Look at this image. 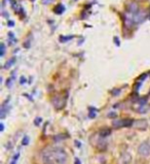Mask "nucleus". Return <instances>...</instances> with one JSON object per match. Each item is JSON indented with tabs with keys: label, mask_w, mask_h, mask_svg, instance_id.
<instances>
[{
	"label": "nucleus",
	"mask_w": 150,
	"mask_h": 164,
	"mask_svg": "<svg viewBox=\"0 0 150 164\" xmlns=\"http://www.w3.org/2000/svg\"><path fill=\"white\" fill-rule=\"evenodd\" d=\"M138 153L142 157H148L150 156V143L149 141H144L140 144V147L138 148Z\"/></svg>",
	"instance_id": "nucleus-3"
},
{
	"label": "nucleus",
	"mask_w": 150,
	"mask_h": 164,
	"mask_svg": "<svg viewBox=\"0 0 150 164\" xmlns=\"http://www.w3.org/2000/svg\"><path fill=\"white\" fill-rule=\"evenodd\" d=\"M41 159H42V162L44 164H52L54 161V150L50 148H46L42 151L41 153Z\"/></svg>",
	"instance_id": "nucleus-2"
},
{
	"label": "nucleus",
	"mask_w": 150,
	"mask_h": 164,
	"mask_svg": "<svg viewBox=\"0 0 150 164\" xmlns=\"http://www.w3.org/2000/svg\"><path fill=\"white\" fill-rule=\"evenodd\" d=\"M58 8H56V13H58V14H61L63 11H64V7H63V5H59V6H57Z\"/></svg>",
	"instance_id": "nucleus-9"
},
{
	"label": "nucleus",
	"mask_w": 150,
	"mask_h": 164,
	"mask_svg": "<svg viewBox=\"0 0 150 164\" xmlns=\"http://www.w3.org/2000/svg\"><path fill=\"white\" fill-rule=\"evenodd\" d=\"M4 45H1V56H3L4 55Z\"/></svg>",
	"instance_id": "nucleus-11"
},
{
	"label": "nucleus",
	"mask_w": 150,
	"mask_h": 164,
	"mask_svg": "<svg viewBox=\"0 0 150 164\" xmlns=\"http://www.w3.org/2000/svg\"><path fill=\"white\" fill-rule=\"evenodd\" d=\"M14 58H13V59H11L9 62H7L6 65H5V68H7V67H9V66H11V64H14Z\"/></svg>",
	"instance_id": "nucleus-10"
},
{
	"label": "nucleus",
	"mask_w": 150,
	"mask_h": 164,
	"mask_svg": "<svg viewBox=\"0 0 150 164\" xmlns=\"http://www.w3.org/2000/svg\"><path fill=\"white\" fill-rule=\"evenodd\" d=\"M133 128L138 129V130H145L148 127V122L144 119H140V120H136L133 123Z\"/></svg>",
	"instance_id": "nucleus-5"
},
{
	"label": "nucleus",
	"mask_w": 150,
	"mask_h": 164,
	"mask_svg": "<svg viewBox=\"0 0 150 164\" xmlns=\"http://www.w3.org/2000/svg\"><path fill=\"white\" fill-rule=\"evenodd\" d=\"M54 161L56 164H67L68 155L63 149L58 148L54 150Z\"/></svg>",
	"instance_id": "nucleus-1"
},
{
	"label": "nucleus",
	"mask_w": 150,
	"mask_h": 164,
	"mask_svg": "<svg viewBox=\"0 0 150 164\" xmlns=\"http://www.w3.org/2000/svg\"><path fill=\"white\" fill-rule=\"evenodd\" d=\"M52 105L55 107L56 110H62L63 107H65V103H66V99L65 98L61 97V96H55L52 99Z\"/></svg>",
	"instance_id": "nucleus-4"
},
{
	"label": "nucleus",
	"mask_w": 150,
	"mask_h": 164,
	"mask_svg": "<svg viewBox=\"0 0 150 164\" xmlns=\"http://www.w3.org/2000/svg\"><path fill=\"white\" fill-rule=\"evenodd\" d=\"M128 9L130 11V13H136V11H138V4L135 3V2H132V3L130 4L129 7H128Z\"/></svg>",
	"instance_id": "nucleus-8"
},
{
	"label": "nucleus",
	"mask_w": 150,
	"mask_h": 164,
	"mask_svg": "<svg viewBox=\"0 0 150 164\" xmlns=\"http://www.w3.org/2000/svg\"><path fill=\"white\" fill-rule=\"evenodd\" d=\"M28 141H29V138L26 136V138H24V141H23V144H28Z\"/></svg>",
	"instance_id": "nucleus-12"
},
{
	"label": "nucleus",
	"mask_w": 150,
	"mask_h": 164,
	"mask_svg": "<svg viewBox=\"0 0 150 164\" xmlns=\"http://www.w3.org/2000/svg\"><path fill=\"white\" fill-rule=\"evenodd\" d=\"M110 133H111V130L110 129H107V128L101 129L100 131H99V136L102 137V138H104V137H106V136H109Z\"/></svg>",
	"instance_id": "nucleus-7"
},
{
	"label": "nucleus",
	"mask_w": 150,
	"mask_h": 164,
	"mask_svg": "<svg viewBox=\"0 0 150 164\" xmlns=\"http://www.w3.org/2000/svg\"><path fill=\"white\" fill-rule=\"evenodd\" d=\"M130 161H132V156H130L129 153H124L122 156V158H120L122 164H130Z\"/></svg>",
	"instance_id": "nucleus-6"
}]
</instances>
